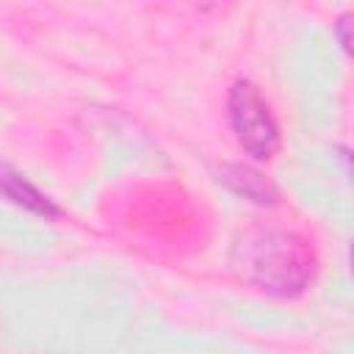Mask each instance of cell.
Masks as SVG:
<instances>
[{"mask_svg": "<svg viewBox=\"0 0 354 354\" xmlns=\"http://www.w3.org/2000/svg\"><path fill=\"white\" fill-rule=\"evenodd\" d=\"M227 108L238 144L254 160L274 158V152L279 149V127L257 86L252 80H235L227 97Z\"/></svg>", "mask_w": 354, "mask_h": 354, "instance_id": "obj_2", "label": "cell"}, {"mask_svg": "<svg viewBox=\"0 0 354 354\" xmlns=\"http://www.w3.org/2000/svg\"><path fill=\"white\" fill-rule=\"evenodd\" d=\"M235 271L274 296H296L307 288L315 271L313 249L304 238L288 230L243 232L232 249Z\"/></svg>", "mask_w": 354, "mask_h": 354, "instance_id": "obj_1", "label": "cell"}, {"mask_svg": "<svg viewBox=\"0 0 354 354\" xmlns=\"http://www.w3.org/2000/svg\"><path fill=\"white\" fill-rule=\"evenodd\" d=\"M218 180L230 191H235L238 196H246V199H252L257 205H274L279 199V191L271 185V180H266L257 169L243 166V163H227V166H221Z\"/></svg>", "mask_w": 354, "mask_h": 354, "instance_id": "obj_4", "label": "cell"}, {"mask_svg": "<svg viewBox=\"0 0 354 354\" xmlns=\"http://www.w3.org/2000/svg\"><path fill=\"white\" fill-rule=\"evenodd\" d=\"M348 28H351V17L346 14V17H340V22H337V36H340V44H343V50H348V44H351Z\"/></svg>", "mask_w": 354, "mask_h": 354, "instance_id": "obj_5", "label": "cell"}, {"mask_svg": "<svg viewBox=\"0 0 354 354\" xmlns=\"http://www.w3.org/2000/svg\"><path fill=\"white\" fill-rule=\"evenodd\" d=\"M0 194L6 199H11L14 205L36 213V216H44V218L61 216V207L47 194H41L33 183H28L17 169H11L8 163H0Z\"/></svg>", "mask_w": 354, "mask_h": 354, "instance_id": "obj_3", "label": "cell"}]
</instances>
